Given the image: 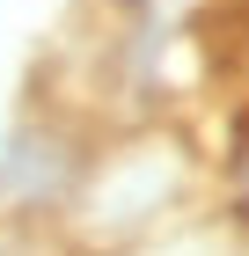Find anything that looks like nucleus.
<instances>
[{"label":"nucleus","mask_w":249,"mask_h":256,"mask_svg":"<svg viewBox=\"0 0 249 256\" xmlns=\"http://www.w3.org/2000/svg\"><path fill=\"white\" fill-rule=\"evenodd\" d=\"M198 198V146L161 118H132L96 132L66 212L52 234L81 256H125L191 212Z\"/></svg>","instance_id":"f257e3e1"},{"label":"nucleus","mask_w":249,"mask_h":256,"mask_svg":"<svg viewBox=\"0 0 249 256\" xmlns=\"http://www.w3.org/2000/svg\"><path fill=\"white\" fill-rule=\"evenodd\" d=\"M88 146H96V132L81 118H66L52 102L22 110L0 132V227H22V234L59 227L81 168H88Z\"/></svg>","instance_id":"f03ea898"}]
</instances>
